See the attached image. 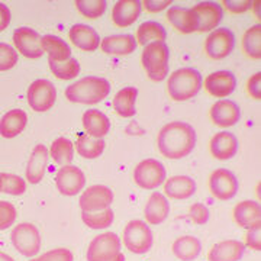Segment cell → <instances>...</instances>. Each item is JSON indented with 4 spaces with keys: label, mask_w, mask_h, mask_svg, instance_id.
Masks as SVG:
<instances>
[{
    "label": "cell",
    "mask_w": 261,
    "mask_h": 261,
    "mask_svg": "<svg viewBox=\"0 0 261 261\" xmlns=\"http://www.w3.org/2000/svg\"><path fill=\"white\" fill-rule=\"evenodd\" d=\"M28 105L35 112H47L57 100V90L49 80L39 79L28 87Z\"/></svg>",
    "instance_id": "8"
},
{
    "label": "cell",
    "mask_w": 261,
    "mask_h": 261,
    "mask_svg": "<svg viewBox=\"0 0 261 261\" xmlns=\"http://www.w3.org/2000/svg\"><path fill=\"white\" fill-rule=\"evenodd\" d=\"M209 119L219 128H231L241 119V111L232 100L221 99L209 109Z\"/></svg>",
    "instance_id": "15"
},
{
    "label": "cell",
    "mask_w": 261,
    "mask_h": 261,
    "mask_svg": "<svg viewBox=\"0 0 261 261\" xmlns=\"http://www.w3.org/2000/svg\"><path fill=\"white\" fill-rule=\"evenodd\" d=\"M0 177H2V192L3 193L20 196L27 192V183L20 176L9 174V173H0Z\"/></svg>",
    "instance_id": "40"
},
{
    "label": "cell",
    "mask_w": 261,
    "mask_h": 261,
    "mask_svg": "<svg viewBox=\"0 0 261 261\" xmlns=\"http://www.w3.org/2000/svg\"><path fill=\"white\" fill-rule=\"evenodd\" d=\"M164 185V195L174 199V200H185L195 195L197 190V185L189 176H173L166 178Z\"/></svg>",
    "instance_id": "23"
},
{
    "label": "cell",
    "mask_w": 261,
    "mask_h": 261,
    "mask_svg": "<svg viewBox=\"0 0 261 261\" xmlns=\"http://www.w3.org/2000/svg\"><path fill=\"white\" fill-rule=\"evenodd\" d=\"M109 261H125V255H123L122 252H119L115 258H112V260H109Z\"/></svg>",
    "instance_id": "52"
},
{
    "label": "cell",
    "mask_w": 261,
    "mask_h": 261,
    "mask_svg": "<svg viewBox=\"0 0 261 261\" xmlns=\"http://www.w3.org/2000/svg\"><path fill=\"white\" fill-rule=\"evenodd\" d=\"M166 18L170 22V25L177 31L178 34H192L196 32L197 28V22H196V16L192 9H186V8H178V6H171L167 10Z\"/></svg>",
    "instance_id": "26"
},
{
    "label": "cell",
    "mask_w": 261,
    "mask_h": 261,
    "mask_svg": "<svg viewBox=\"0 0 261 261\" xmlns=\"http://www.w3.org/2000/svg\"><path fill=\"white\" fill-rule=\"evenodd\" d=\"M0 193H2V177H0Z\"/></svg>",
    "instance_id": "54"
},
{
    "label": "cell",
    "mask_w": 261,
    "mask_h": 261,
    "mask_svg": "<svg viewBox=\"0 0 261 261\" xmlns=\"http://www.w3.org/2000/svg\"><path fill=\"white\" fill-rule=\"evenodd\" d=\"M31 261H41V258L38 257V258H32V260H31Z\"/></svg>",
    "instance_id": "53"
},
{
    "label": "cell",
    "mask_w": 261,
    "mask_h": 261,
    "mask_svg": "<svg viewBox=\"0 0 261 261\" xmlns=\"http://www.w3.org/2000/svg\"><path fill=\"white\" fill-rule=\"evenodd\" d=\"M222 6H225V9L229 13L240 15V13H245L247 10L251 9L252 2L251 0H224Z\"/></svg>",
    "instance_id": "45"
},
{
    "label": "cell",
    "mask_w": 261,
    "mask_h": 261,
    "mask_svg": "<svg viewBox=\"0 0 261 261\" xmlns=\"http://www.w3.org/2000/svg\"><path fill=\"white\" fill-rule=\"evenodd\" d=\"M197 135L195 128L186 122L174 121L164 125L157 135L160 154L168 160L187 157L196 147Z\"/></svg>",
    "instance_id": "1"
},
{
    "label": "cell",
    "mask_w": 261,
    "mask_h": 261,
    "mask_svg": "<svg viewBox=\"0 0 261 261\" xmlns=\"http://www.w3.org/2000/svg\"><path fill=\"white\" fill-rule=\"evenodd\" d=\"M49 155L57 164L68 166V164H71V161L74 159V144L68 138L60 137L51 144Z\"/></svg>",
    "instance_id": "35"
},
{
    "label": "cell",
    "mask_w": 261,
    "mask_h": 261,
    "mask_svg": "<svg viewBox=\"0 0 261 261\" xmlns=\"http://www.w3.org/2000/svg\"><path fill=\"white\" fill-rule=\"evenodd\" d=\"M13 44L19 53L27 58L37 60L44 56V51L41 48V37L34 29L18 28L13 32Z\"/></svg>",
    "instance_id": "17"
},
{
    "label": "cell",
    "mask_w": 261,
    "mask_h": 261,
    "mask_svg": "<svg viewBox=\"0 0 261 261\" xmlns=\"http://www.w3.org/2000/svg\"><path fill=\"white\" fill-rule=\"evenodd\" d=\"M137 45L138 44L135 41V37L129 34H123L103 38L99 48L108 56H129L137 49Z\"/></svg>",
    "instance_id": "25"
},
{
    "label": "cell",
    "mask_w": 261,
    "mask_h": 261,
    "mask_svg": "<svg viewBox=\"0 0 261 261\" xmlns=\"http://www.w3.org/2000/svg\"><path fill=\"white\" fill-rule=\"evenodd\" d=\"M141 6L140 0H119L113 5L112 22L118 28H128L140 18Z\"/></svg>",
    "instance_id": "20"
},
{
    "label": "cell",
    "mask_w": 261,
    "mask_h": 261,
    "mask_svg": "<svg viewBox=\"0 0 261 261\" xmlns=\"http://www.w3.org/2000/svg\"><path fill=\"white\" fill-rule=\"evenodd\" d=\"M71 44L82 51L93 53L100 45V37L92 27L84 23H75L68 31Z\"/></svg>",
    "instance_id": "21"
},
{
    "label": "cell",
    "mask_w": 261,
    "mask_h": 261,
    "mask_svg": "<svg viewBox=\"0 0 261 261\" xmlns=\"http://www.w3.org/2000/svg\"><path fill=\"white\" fill-rule=\"evenodd\" d=\"M202 89V75L192 67H183L173 71L167 79V93L174 102L193 99Z\"/></svg>",
    "instance_id": "3"
},
{
    "label": "cell",
    "mask_w": 261,
    "mask_h": 261,
    "mask_svg": "<svg viewBox=\"0 0 261 261\" xmlns=\"http://www.w3.org/2000/svg\"><path fill=\"white\" fill-rule=\"evenodd\" d=\"M243 51L245 56L251 60H260L261 58V25H252L243 35Z\"/></svg>",
    "instance_id": "36"
},
{
    "label": "cell",
    "mask_w": 261,
    "mask_h": 261,
    "mask_svg": "<svg viewBox=\"0 0 261 261\" xmlns=\"http://www.w3.org/2000/svg\"><path fill=\"white\" fill-rule=\"evenodd\" d=\"M168 47L166 42H152L145 45L141 54V64L149 80L161 82L168 75Z\"/></svg>",
    "instance_id": "4"
},
{
    "label": "cell",
    "mask_w": 261,
    "mask_h": 261,
    "mask_svg": "<svg viewBox=\"0 0 261 261\" xmlns=\"http://www.w3.org/2000/svg\"><path fill=\"white\" fill-rule=\"evenodd\" d=\"M10 19H12L10 9L5 3H0V32L9 27Z\"/></svg>",
    "instance_id": "49"
},
{
    "label": "cell",
    "mask_w": 261,
    "mask_h": 261,
    "mask_svg": "<svg viewBox=\"0 0 261 261\" xmlns=\"http://www.w3.org/2000/svg\"><path fill=\"white\" fill-rule=\"evenodd\" d=\"M235 47V37L228 28L214 29L205 41V53L211 60H224L232 53Z\"/></svg>",
    "instance_id": "10"
},
{
    "label": "cell",
    "mask_w": 261,
    "mask_h": 261,
    "mask_svg": "<svg viewBox=\"0 0 261 261\" xmlns=\"http://www.w3.org/2000/svg\"><path fill=\"white\" fill-rule=\"evenodd\" d=\"M86 185L84 173L75 166H63L57 171L56 186L58 192L64 196H75L83 190Z\"/></svg>",
    "instance_id": "13"
},
{
    "label": "cell",
    "mask_w": 261,
    "mask_h": 261,
    "mask_svg": "<svg viewBox=\"0 0 261 261\" xmlns=\"http://www.w3.org/2000/svg\"><path fill=\"white\" fill-rule=\"evenodd\" d=\"M171 3H173L171 0H144L141 2V6H144L149 13H157L167 9L168 6H171Z\"/></svg>",
    "instance_id": "48"
},
{
    "label": "cell",
    "mask_w": 261,
    "mask_h": 261,
    "mask_svg": "<svg viewBox=\"0 0 261 261\" xmlns=\"http://www.w3.org/2000/svg\"><path fill=\"white\" fill-rule=\"evenodd\" d=\"M111 93V83L96 75H89L82 80L70 84L65 89L64 96L71 103H82V105H96L102 102Z\"/></svg>",
    "instance_id": "2"
},
{
    "label": "cell",
    "mask_w": 261,
    "mask_h": 261,
    "mask_svg": "<svg viewBox=\"0 0 261 261\" xmlns=\"http://www.w3.org/2000/svg\"><path fill=\"white\" fill-rule=\"evenodd\" d=\"M41 48L48 54V60L56 63H64L71 58V48L64 39L56 35L41 37Z\"/></svg>",
    "instance_id": "31"
},
{
    "label": "cell",
    "mask_w": 261,
    "mask_h": 261,
    "mask_svg": "<svg viewBox=\"0 0 261 261\" xmlns=\"http://www.w3.org/2000/svg\"><path fill=\"white\" fill-rule=\"evenodd\" d=\"M209 209L203 203H193L189 207V218L196 225H205L209 221Z\"/></svg>",
    "instance_id": "43"
},
{
    "label": "cell",
    "mask_w": 261,
    "mask_h": 261,
    "mask_svg": "<svg viewBox=\"0 0 261 261\" xmlns=\"http://www.w3.org/2000/svg\"><path fill=\"white\" fill-rule=\"evenodd\" d=\"M196 16V32H209L218 28L222 20V8L215 2H202L192 8Z\"/></svg>",
    "instance_id": "16"
},
{
    "label": "cell",
    "mask_w": 261,
    "mask_h": 261,
    "mask_svg": "<svg viewBox=\"0 0 261 261\" xmlns=\"http://www.w3.org/2000/svg\"><path fill=\"white\" fill-rule=\"evenodd\" d=\"M245 252V245L238 240H226L212 245L207 261H240Z\"/></svg>",
    "instance_id": "24"
},
{
    "label": "cell",
    "mask_w": 261,
    "mask_h": 261,
    "mask_svg": "<svg viewBox=\"0 0 261 261\" xmlns=\"http://www.w3.org/2000/svg\"><path fill=\"white\" fill-rule=\"evenodd\" d=\"M83 128L87 135L93 137V138H100L106 137L111 129V122L108 119V116L97 109H90L83 113Z\"/></svg>",
    "instance_id": "28"
},
{
    "label": "cell",
    "mask_w": 261,
    "mask_h": 261,
    "mask_svg": "<svg viewBox=\"0 0 261 261\" xmlns=\"http://www.w3.org/2000/svg\"><path fill=\"white\" fill-rule=\"evenodd\" d=\"M18 63V53L5 42H0V71H9Z\"/></svg>",
    "instance_id": "41"
},
{
    "label": "cell",
    "mask_w": 261,
    "mask_h": 261,
    "mask_svg": "<svg viewBox=\"0 0 261 261\" xmlns=\"http://www.w3.org/2000/svg\"><path fill=\"white\" fill-rule=\"evenodd\" d=\"M28 116L22 109H13L0 119V135L3 138H15L27 128Z\"/></svg>",
    "instance_id": "30"
},
{
    "label": "cell",
    "mask_w": 261,
    "mask_h": 261,
    "mask_svg": "<svg viewBox=\"0 0 261 261\" xmlns=\"http://www.w3.org/2000/svg\"><path fill=\"white\" fill-rule=\"evenodd\" d=\"M168 214H170V203L167 197L160 192H152L144 207L145 224L160 225L167 219Z\"/></svg>",
    "instance_id": "22"
},
{
    "label": "cell",
    "mask_w": 261,
    "mask_h": 261,
    "mask_svg": "<svg viewBox=\"0 0 261 261\" xmlns=\"http://www.w3.org/2000/svg\"><path fill=\"white\" fill-rule=\"evenodd\" d=\"M171 251L181 261H193L202 251V244L193 235L178 237L171 244Z\"/></svg>",
    "instance_id": "32"
},
{
    "label": "cell",
    "mask_w": 261,
    "mask_h": 261,
    "mask_svg": "<svg viewBox=\"0 0 261 261\" xmlns=\"http://www.w3.org/2000/svg\"><path fill=\"white\" fill-rule=\"evenodd\" d=\"M41 261H73L74 257L70 250L67 248H54L49 251L44 252L41 257Z\"/></svg>",
    "instance_id": "44"
},
{
    "label": "cell",
    "mask_w": 261,
    "mask_h": 261,
    "mask_svg": "<svg viewBox=\"0 0 261 261\" xmlns=\"http://www.w3.org/2000/svg\"><path fill=\"white\" fill-rule=\"evenodd\" d=\"M137 99L138 90L137 87H123L113 97V109L121 118H132L137 113Z\"/></svg>",
    "instance_id": "29"
},
{
    "label": "cell",
    "mask_w": 261,
    "mask_h": 261,
    "mask_svg": "<svg viewBox=\"0 0 261 261\" xmlns=\"http://www.w3.org/2000/svg\"><path fill=\"white\" fill-rule=\"evenodd\" d=\"M75 151L80 157L86 160H94L100 157L106 148V142L100 138H93L87 134H82L75 141Z\"/></svg>",
    "instance_id": "34"
},
{
    "label": "cell",
    "mask_w": 261,
    "mask_h": 261,
    "mask_svg": "<svg viewBox=\"0 0 261 261\" xmlns=\"http://www.w3.org/2000/svg\"><path fill=\"white\" fill-rule=\"evenodd\" d=\"M15 219H16L15 206L6 200H0V231H5L12 226Z\"/></svg>",
    "instance_id": "42"
},
{
    "label": "cell",
    "mask_w": 261,
    "mask_h": 261,
    "mask_svg": "<svg viewBox=\"0 0 261 261\" xmlns=\"http://www.w3.org/2000/svg\"><path fill=\"white\" fill-rule=\"evenodd\" d=\"M233 222L240 228L251 229L261 226V207L255 200H243L233 206Z\"/></svg>",
    "instance_id": "18"
},
{
    "label": "cell",
    "mask_w": 261,
    "mask_h": 261,
    "mask_svg": "<svg viewBox=\"0 0 261 261\" xmlns=\"http://www.w3.org/2000/svg\"><path fill=\"white\" fill-rule=\"evenodd\" d=\"M238 140L237 137L228 132V130H222L215 134L214 137L209 141V152L211 155L216 160H231L235 157V154L238 152Z\"/></svg>",
    "instance_id": "19"
},
{
    "label": "cell",
    "mask_w": 261,
    "mask_h": 261,
    "mask_svg": "<svg viewBox=\"0 0 261 261\" xmlns=\"http://www.w3.org/2000/svg\"><path fill=\"white\" fill-rule=\"evenodd\" d=\"M134 181L145 190H154L166 181V168L159 160H142L134 168Z\"/></svg>",
    "instance_id": "6"
},
{
    "label": "cell",
    "mask_w": 261,
    "mask_h": 261,
    "mask_svg": "<svg viewBox=\"0 0 261 261\" xmlns=\"http://www.w3.org/2000/svg\"><path fill=\"white\" fill-rule=\"evenodd\" d=\"M122 241H123L125 248L129 250L130 252L145 254L152 247V232L144 221L132 219L123 229Z\"/></svg>",
    "instance_id": "5"
},
{
    "label": "cell",
    "mask_w": 261,
    "mask_h": 261,
    "mask_svg": "<svg viewBox=\"0 0 261 261\" xmlns=\"http://www.w3.org/2000/svg\"><path fill=\"white\" fill-rule=\"evenodd\" d=\"M167 38V32L164 27L159 23V22H154V20H148V22H144L141 23L140 28L137 29V44L138 45H148L152 42H164Z\"/></svg>",
    "instance_id": "33"
},
{
    "label": "cell",
    "mask_w": 261,
    "mask_h": 261,
    "mask_svg": "<svg viewBox=\"0 0 261 261\" xmlns=\"http://www.w3.org/2000/svg\"><path fill=\"white\" fill-rule=\"evenodd\" d=\"M247 93L254 100H260L261 99V73L252 74L248 82H247Z\"/></svg>",
    "instance_id": "47"
},
{
    "label": "cell",
    "mask_w": 261,
    "mask_h": 261,
    "mask_svg": "<svg viewBox=\"0 0 261 261\" xmlns=\"http://www.w3.org/2000/svg\"><path fill=\"white\" fill-rule=\"evenodd\" d=\"M0 261H15L10 255L5 254V252H0Z\"/></svg>",
    "instance_id": "51"
},
{
    "label": "cell",
    "mask_w": 261,
    "mask_h": 261,
    "mask_svg": "<svg viewBox=\"0 0 261 261\" xmlns=\"http://www.w3.org/2000/svg\"><path fill=\"white\" fill-rule=\"evenodd\" d=\"M244 245L248 247L252 251H261V226L247 229Z\"/></svg>",
    "instance_id": "46"
},
{
    "label": "cell",
    "mask_w": 261,
    "mask_h": 261,
    "mask_svg": "<svg viewBox=\"0 0 261 261\" xmlns=\"http://www.w3.org/2000/svg\"><path fill=\"white\" fill-rule=\"evenodd\" d=\"M251 8L255 10V19H257V20H260V2H258V0L252 2Z\"/></svg>",
    "instance_id": "50"
},
{
    "label": "cell",
    "mask_w": 261,
    "mask_h": 261,
    "mask_svg": "<svg viewBox=\"0 0 261 261\" xmlns=\"http://www.w3.org/2000/svg\"><path fill=\"white\" fill-rule=\"evenodd\" d=\"M113 192L103 185H94L86 189L80 196L82 212H99L111 207L113 203Z\"/></svg>",
    "instance_id": "12"
},
{
    "label": "cell",
    "mask_w": 261,
    "mask_h": 261,
    "mask_svg": "<svg viewBox=\"0 0 261 261\" xmlns=\"http://www.w3.org/2000/svg\"><path fill=\"white\" fill-rule=\"evenodd\" d=\"M121 252V241L113 232H105L94 237L87 248V261H109Z\"/></svg>",
    "instance_id": "9"
},
{
    "label": "cell",
    "mask_w": 261,
    "mask_h": 261,
    "mask_svg": "<svg viewBox=\"0 0 261 261\" xmlns=\"http://www.w3.org/2000/svg\"><path fill=\"white\" fill-rule=\"evenodd\" d=\"M48 161V149L45 145L38 144L35 148L32 149V154L28 160L27 166V180L31 185H38L45 174Z\"/></svg>",
    "instance_id": "27"
},
{
    "label": "cell",
    "mask_w": 261,
    "mask_h": 261,
    "mask_svg": "<svg viewBox=\"0 0 261 261\" xmlns=\"http://www.w3.org/2000/svg\"><path fill=\"white\" fill-rule=\"evenodd\" d=\"M10 240H12L13 247L25 257H35L41 250L39 231L35 225L28 224V222L16 225L12 229Z\"/></svg>",
    "instance_id": "7"
},
{
    "label": "cell",
    "mask_w": 261,
    "mask_h": 261,
    "mask_svg": "<svg viewBox=\"0 0 261 261\" xmlns=\"http://www.w3.org/2000/svg\"><path fill=\"white\" fill-rule=\"evenodd\" d=\"M108 3L105 0H77L75 8L87 19H97L106 12Z\"/></svg>",
    "instance_id": "39"
},
{
    "label": "cell",
    "mask_w": 261,
    "mask_h": 261,
    "mask_svg": "<svg viewBox=\"0 0 261 261\" xmlns=\"http://www.w3.org/2000/svg\"><path fill=\"white\" fill-rule=\"evenodd\" d=\"M82 219L92 229H105L113 224L115 212L111 207L103 209L99 212H82Z\"/></svg>",
    "instance_id": "37"
},
{
    "label": "cell",
    "mask_w": 261,
    "mask_h": 261,
    "mask_svg": "<svg viewBox=\"0 0 261 261\" xmlns=\"http://www.w3.org/2000/svg\"><path fill=\"white\" fill-rule=\"evenodd\" d=\"M48 65L51 73L60 80H73L80 74V64L75 58H70L64 63H56L48 60Z\"/></svg>",
    "instance_id": "38"
},
{
    "label": "cell",
    "mask_w": 261,
    "mask_h": 261,
    "mask_svg": "<svg viewBox=\"0 0 261 261\" xmlns=\"http://www.w3.org/2000/svg\"><path fill=\"white\" fill-rule=\"evenodd\" d=\"M235 87H237V79L231 71L226 70L211 73L209 75H206L203 82V89L206 90V93L216 99H225L231 96Z\"/></svg>",
    "instance_id": "14"
},
{
    "label": "cell",
    "mask_w": 261,
    "mask_h": 261,
    "mask_svg": "<svg viewBox=\"0 0 261 261\" xmlns=\"http://www.w3.org/2000/svg\"><path fill=\"white\" fill-rule=\"evenodd\" d=\"M211 195L218 200H229L238 192V180L232 171L226 168H218L211 173L207 180Z\"/></svg>",
    "instance_id": "11"
}]
</instances>
